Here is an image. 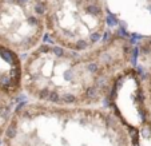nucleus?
<instances>
[{
  "label": "nucleus",
  "instance_id": "1",
  "mask_svg": "<svg viewBox=\"0 0 151 146\" xmlns=\"http://www.w3.org/2000/svg\"><path fill=\"white\" fill-rule=\"evenodd\" d=\"M134 63V42L118 30L83 51L43 42L23 59V94L59 106H103Z\"/></svg>",
  "mask_w": 151,
  "mask_h": 146
},
{
  "label": "nucleus",
  "instance_id": "2",
  "mask_svg": "<svg viewBox=\"0 0 151 146\" xmlns=\"http://www.w3.org/2000/svg\"><path fill=\"white\" fill-rule=\"evenodd\" d=\"M0 146H134V134L108 106L28 101L16 106Z\"/></svg>",
  "mask_w": 151,
  "mask_h": 146
},
{
  "label": "nucleus",
  "instance_id": "3",
  "mask_svg": "<svg viewBox=\"0 0 151 146\" xmlns=\"http://www.w3.org/2000/svg\"><path fill=\"white\" fill-rule=\"evenodd\" d=\"M44 28L50 43L83 51L94 47L108 32L104 0H44Z\"/></svg>",
  "mask_w": 151,
  "mask_h": 146
},
{
  "label": "nucleus",
  "instance_id": "4",
  "mask_svg": "<svg viewBox=\"0 0 151 146\" xmlns=\"http://www.w3.org/2000/svg\"><path fill=\"white\" fill-rule=\"evenodd\" d=\"M44 0H0V43L27 55L44 42Z\"/></svg>",
  "mask_w": 151,
  "mask_h": 146
},
{
  "label": "nucleus",
  "instance_id": "5",
  "mask_svg": "<svg viewBox=\"0 0 151 146\" xmlns=\"http://www.w3.org/2000/svg\"><path fill=\"white\" fill-rule=\"evenodd\" d=\"M0 93L18 99L23 94V58L0 43Z\"/></svg>",
  "mask_w": 151,
  "mask_h": 146
},
{
  "label": "nucleus",
  "instance_id": "6",
  "mask_svg": "<svg viewBox=\"0 0 151 146\" xmlns=\"http://www.w3.org/2000/svg\"><path fill=\"white\" fill-rule=\"evenodd\" d=\"M140 93L144 126L151 129V70H140Z\"/></svg>",
  "mask_w": 151,
  "mask_h": 146
},
{
  "label": "nucleus",
  "instance_id": "7",
  "mask_svg": "<svg viewBox=\"0 0 151 146\" xmlns=\"http://www.w3.org/2000/svg\"><path fill=\"white\" fill-rule=\"evenodd\" d=\"M18 106V101L10 98L0 93V143H2L4 134L8 129V125L12 118V114Z\"/></svg>",
  "mask_w": 151,
  "mask_h": 146
},
{
  "label": "nucleus",
  "instance_id": "8",
  "mask_svg": "<svg viewBox=\"0 0 151 146\" xmlns=\"http://www.w3.org/2000/svg\"><path fill=\"white\" fill-rule=\"evenodd\" d=\"M135 63L140 70H151V34L143 35L135 44Z\"/></svg>",
  "mask_w": 151,
  "mask_h": 146
},
{
  "label": "nucleus",
  "instance_id": "9",
  "mask_svg": "<svg viewBox=\"0 0 151 146\" xmlns=\"http://www.w3.org/2000/svg\"><path fill=\"white\" fill-rule=\"evenodd\" d=\"M134 146H151V129L142 126L140 129L132 130Z\"/></svg>",
  "mask_w": 151,
  "mask_h": 146
}]
</instances>
